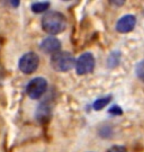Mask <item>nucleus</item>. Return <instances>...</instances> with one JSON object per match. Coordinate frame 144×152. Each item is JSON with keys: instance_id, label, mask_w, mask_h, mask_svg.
<instances>
[{"instance_id": "obj_11", "label": "nucleus", "mask_w": 144, "mask_h": 152, "mask_svg": "<svg viewBox=\"0 0 144 152\" xmlns=\"http://www.w3.org/2000/svg\"><path fill=\"white\" fill-rule=\"evenodd\" d=\"M119 59H121V54L118 52H113L112 54L108 56V60H107V63L110 68H114L119 63Z\"/></svg>"}, {"instance_id": "obj_9", "label": "nucleus", "mask_w": 144, "mask_h": 152, "mask_svg": "<svg viewBox=\"0 0 144 152\" xmlns=\"http://www.w3.org/2000/svg\"><path fill=\"white\" fill-rule=\"evenodd\" d=\"M50 8V2L48 1H39V2H34L32 5V10L36 14H41L46 11Z\"/></svg>"}, {"instance_id": "obj_8", "label": "nucleus", "mask_w": 144, "mask_h": 152, "mask_svg": "<svg viewBox=\"0 0 144 152\" xmlns=\"http://www.w3.org/2000/svg\"><path fill=\"white\" fill-rule=\"evenodd\" d=\"M36 116H37V120L39 122H44V121H48L50 117H51V108L48 107V105H44L42 104L37 109V113H36Z\"/></svg>"}, {"instance_id": "obj_1", "label": "nucleus", "mask_w": 144, "mask_h": 152, "mask_svg": "<svg viewBox=\"0 0 144 152\" xmlns=\"http://www.w3.org/2000/svg\"><path fill=\"white\" fill-rule=\"evenodd\" d=\"M42 28L44 32L53 35H58L65 31L67 18L59 11H48L42 18Z\"/></svg>"}, {"instance_id": "obj_3", "label": "nucleus", "mask_w": 144, "mask_h": 152, "mask_svg": "<svg viewBox=\"0 0 144 152\" xmlns=\"http://www.w3.org/2000/svg\"><path fill=\"white\" fill-rule=\"evenodd\" d=\"M46 89H48V81L44 78L37 77L28 82L26 87V94L32 99H38L45 94Z\"/></svg>"}, {"instance_id": "obj_12", "label": "nucleus", "mask_w": 144, "mask_h": 152, "mask_svg": "<svg viewBox=\"0 0 144 152\" xmlns=\"http://www.w3.org/2000/svg\"><path fill=\"white\" fill-rule=\"evenodd\" d=\"M135 73L136 76L139 77V79L141 81L144 82V60L139 62L136 64V68H135Z\"/></svg>"}, {"instance_id": "obj_6", "label": "nucleus", "mask_w": 144, "mask_h": 152, "mask_svg": "<svg viewBox=\"0 0 144 152\" xmlns=\"http://www.w3.org/2000/svg\"><path fill=\"white\" fill-rule=\"evenodd\" d=\"M136 25V18L133 15H125L122 18H119V20L116 24V31L118 33H129L132 32Z\"/></svg>"}, {"instance_id": "obj_5", "label": "nucleus", "mask_w": 144, "mask_h": 152, "mask_svg": "<svg viewBox=\"0 0 144 152\" xmlns=\"http://www.w3.org/2000/svg\"><path fill=\"white\" fill-rule=\"evenodd\" d=\"M95 64H96V61H95V56L92 55V53H83L79 56V59L75 61V70L77 73L83 76V75H88L94 71L95 69Z\"/></svg>"}, {"instance_id": "obj_14", "label": "nucleus", "mask_w": 144, "mask_h": 152, "mask_svg": "<svg viewBox=\"0 0 144 152\" xmlns=\"http://www.w3.org/2000/svg\"><path fill=\"white\" fill-rule=\"evenodd\" d=\"M108 152H127L126 148L123 147V145H113Z\"/></svg>"}, {"instance_id": "obj_4", "label": "nucleus", "mask_w": 144, "mask_h": 152, "mask_svg": "<svg viewBox=\"0 0 144 152\" xmlns=\"http://www.w3.org/2000/svg\"><path fill=\"white\" fill-rule=\"evenodd\" d=\"M38 65H39V58L34 52L25 53L20 58L19 63H18L19 70L23 73H26V75H31L33 72H35L37 70Z\"/></svg>"}, {"instance_id": "obj_13", "label": "nucleus", "mask_w": 144, "mask_h": 152, "mask_svg": "<svg viewBox=\"0 0 144 152\" xmlns=\"http://www.w3.org/2000/svg\"><path fill=\"white\" fill-rule=\"evenodd\" d=\"M108 113L110 115H116V116H118V115L123 114V109L121 108L118 105H114V106H112L110 108L108 109Z\"/></svg>"}, {"instance_id": "obj_10", "label": "nucleus", "mask_w": 144, "mask_h": 152, "mask_svg": "<svg viewBox=\"0 0 144 152\" xmlns=\"http://www.w3.org/2000/svg\"><path fill=\"white\" fill-rule=\"evenodd\" d=\"M112 100V96H108V97H104V98H99V99H97L96 102L94 103L92 105V107L95 110H100L102 109L104 107H106L107 105L109 104V102Z\"/></svg>"}, {"instance_id": "obj_2", "label": "nucleus", "mask_w": 144, "mask_h": 152, "mask_svg": "<svg viewBox=\"0 0 144 152\" xmlns=\"http://www.w3.org/2000/svg\"><path fill=\"white\" fill-rule=\"evenodd\" d=\"M51 65L58 72H67L75 65V56L70 52L59 51L51 58Z\"/></svg>"}, {"instance_id": "obj_7", "label": "nucleus", "mask_w": 144, "mask_h": 152, "mask_svg": "<svg viewBox=\"0 0 144 152\" xmlns=\"http://www.w3.org/2000/svg\"><path fill=\"white\" fill-rule=\"evenodd\" d=\"M61 49V42L54 36H48L44 38L41 43V50L46 54H55Z\"/></svg>"}]
</instances>
